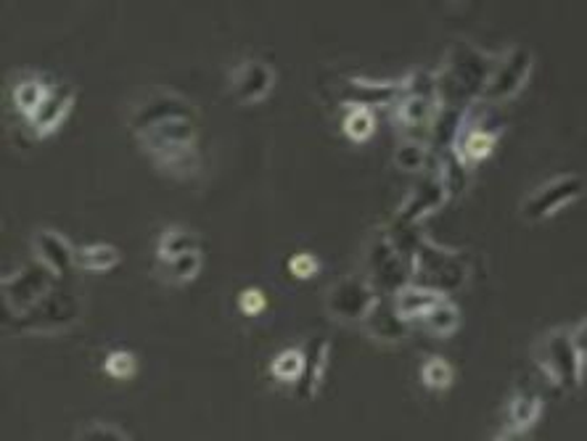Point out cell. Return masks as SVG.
I'll list each match as a JSON object with an SVG mask.
<instances>
[{
    "label": "cell",
    "mask_w": 587,
    "mask_h": 441,
    "mask_svg": "<svg viewBox=\"0 0 587 441\" xmlns=\"http://www.w3.org/2000/svg\"><path fill=\"white\" fill-rule=\"evenodd\" d=\"M572 342H575L579 357H583V363L587 365V317L572 328Z\"/></svg>",
    "instance_id": "cell-36"
},
{
    "label": "cell",
    "mask_w": 587,
    "mask_h": 441,
    "mask_svg": "<svg viewBox=\"0 0 587 441\" xmlns=\"http://www.w3.org/2000/svg\"><path fill=\"white\" fill-rule=\"evenodd\" d=\"M440 106L434 74L413 72L408 80H402V96L395 104V119L405 138H421L429 144L431 125Z\"/></svg>",
    "instance_id": "cell-4"
},
{
    "label": "cell",
    "mask_w": 587,
    "mask_h": 441,
    "mask_svg": "<svg viewBox=\"0 0 587 441\" xmlns=\"http://www.w3.org/2000/svg\"><path fill=\"white\" fill-rule=\"evenodd\" d=\"M72 104H74V87L72 85H51V91L45 93V98L40 101V106L30 114V117H27L32 133H35L38 138H43V135H51L59 125H62L66 114H70Z\"/></svg>",
    "instance_id": "cell-15"
},
{
    "label": "cell",
    "mask_w": 587,
    "mask_h": 441,
    "mask_svg": "<svg viewBox=\"0 0 587 441\" xmlns=\"http://www.w3.org/2000/svg\"><path fill=\"white\" fill-rule=\"evenodd\" d=\"M535 363L558 389L575 391L583 384L585 363L575 342H572V330L553 328L545 336H539V342L535 344Z\"/></svg>",
    "instance_id": "cell-5"
},
{
    "label": "cell",
    "mask_w": 587,
    "mask_h": 441,
    "mask_svg": "<svg viewBox=\"0 0 587 441\" xmlns=\"http://www.w3.org/2000/svg\"><path fill=\"white\" fill-rule=\"evenodd\" d=\"M302 351H305V368H302L300 381L294 386H296V397H300L302 402H307V399H313L315 393H318L323 378H326L328 355H331L328 338L326 336L310 338Z\"/></svg>",
    "instance_id": "cell-16"
},
{
    "label": "cell",
    "mask_w": 587,
    "mask_h": 441,
    "mask_svg": "<svg viewBox=\"0 0 587 441\" xmlns=\"http://www.w3.org/2000/svg\"><path fill=\"white\" fill-rule=\"evenodd\" d=\"M265 307H268V296L262 294L260 288H247L239 294V309L244 312V315L254 317L260 315V312H265Z\"/></svg>",
    "instance_id": "cell-34"
},
{
    "label": "cell",
    "mask_w": 587,
    "mask_h": 441,
    "mask_svg": "<svg viewBox=\"0 0 587 441\" xmlns=\"http://www.w3.org/2000/svg\"><path fill=\"white\" fill-rule=\"evenodd\" d=\"M539 416H543V399L537 393H514L509 407H505V433H501V437H522L537 423Z\"/></svg>",
    "instance_id": "cell-20"
},
{
    "label": "cell",
    "mask_w": 587,
    "mask_h": 441,
    "mask_svg": "<svg viewBox=\"0 0 587 441\" xmlns=\"http://www.w3.org/2000/svg\"><path fill=\"white\" fill-rule=\"evenodd\" d=\"M104 370L109 372L112 378H117V381H127V378H133L135 370H138V359H135L133 351L117 349L104 359Z\"/></svg>",
    "instance_id": "cell-32"
},
{
    "label": "cell",
    "mask_w": 587,
    "mask_h": 441,
    "mask_svg": "<svg viewBox=\"0 0 587 441\" xmlns=\"http://www.w3.org/2000/svg\"><path fill=\"white\" fill-rule=\"evenodd\" d=\"M119 262H123V254L109 243H91V246L74 249V267L87 270V273H106Z\"/></svg>",
    "instance_id": "cell-22"
},
{
    "label": "cell",
    "mask_w": 587,
    "mask_h": 441,
    "mask_svg": "<svg viewBox=\"0 0 587 441\" xmlns=\"http://www.w3.org/2000/svg\"><path fill=\"white\" fill-rule=\"evenodd\" d=\"M59 277L45 267L43 262L27 264V267L17 270V273L6 275L0 283V294H3L6 312L11 317L24 315L27 309H32L49 291L56 286Z\"/></svg>",
    "instance_id": "cell-8"
},
{
    "label": "cell",
    "mask_w": 587,
    "mask_h": 441,
    "mask_svg": "<svg viewBox=\"0 0 587 441\" xmlns=\"http://www.w3.org/2000/svg\"><path fill=\"white\" fill-rule=\"evenodd\" d=\"M302 368H305V351L286 349L273 359V365H270V372H273L275 381L296 384L302 376Z\"/></svg>",
    "instance_id": "cell-30"
},
{
    "label": "cell",
    "mask_w": 587,
    "mask_h": 441,
    "mask_svg": "<svg viewBox=\"0 0 587 441\" xmlns=\"http://www.w3.org/2000/svg\"><path fill=\"white\" fill-rule=\"evenodd\" d=\"M130 130L161 172L191 178L199 169L196 112L178 93L157 91L146 96L133 108Z\"/></svg>",
    "instance_id": "cell-1"
},
{
    "label": "cell",
    "mask_w": 587,
    "mask_h": 441,
    "mask_svg": "<svg viewBox=\"0 0 587 441\" xmlns=\"http://www.w3.org/2000/svg\"><path fill=\"white\" fill-rule=\"evenodd\" d=\"M161 264V277H165L167 283H172V286H186V283L196 281V275L201 273V251L193 249L188 251V254H180L175 256V260H167V262H159Z\"/></svg>",
    "instance_id": "cell-23"
},
{
    "label": "cell",
    "mask_w": 587,
    "mask_h": 441,
    "mask_svg": "<svg viewBox=\"0 0 587 441\" xmlns=\"http://www.w3.org/2000/svg\"><path fill=\"white\" fill-rule=\"evenodd\" d=\"M427 328L431 330L434 336H453L458 330V325H461V309L455 307L453 302H450L448 296L442 298L440 304H434L427 317L421 321Z\"/></svg>",
    "instance_id": "cell-25"
},
{
    "label": "cell",
    "mask_w": 587,
    "mask_h": 441,
    "mask_svg": "<svg viewBox=\"0 0 587 441\" xmlns=\"http://www.w3.org/2000/svg\"><path fill=\"white\" fill-rule=\"evenodd\" d=\"M532 64H535V56H532L526 45H514L505 56H497L495 70H492L488 87H484L479 101L482 104H503V101L518 96L526 80H530Z\"/></svg>",
    "instance_id": "cell-9"
},
{
    "label": "cell",
    "mask_w": 587,
    "mask_h": 441,
    "mask_svg": "<svg viewBox=\"0 0 587 441\" xmlns=\"http://www.w3.org/2000/svg\"><path fill=\"white\" fill-rule=\"evenodd\" d=\"M366 267L370 286L379 296H395L405 283H410V262L405 251L391 241L389 233L374 235L366 251Z\"/></svg>",
    "instance_id": "cell-7"
},
{
    "label": "cell",
    "mask_w": 587,
    "mask_h": 441,
    "mask_svg": "<svg viewBox=\"0 0 587 441\" xmlns=\"http://www.w3.org/2000/svg\"><path fill=\"white\" fill-rule=\"evenodd\" d=\"M495 64L497 56L479 51L469 40H458V43L450 45L448 56L440 64V72L434 74L440 104L463 108V112L474 106V101L482 98Z\"/></svg>",
    "instance_id": "cell-3"
},
{
    "label": "cell",
    "mask_w": 587,
    "mask_h": 441,
    "mask_svg": "<svg viewBox=\"0 0 587 441\" xmlns=\"http://www.w3.org/2000/svg\"><path fill=\"white\" fill-rule=\"evenodd\" d=\"M391 241L405 251L410 262V283L440 291V294H453L463 288L469 281V264L458 251H448L437 243H431L423 235L413 233V228H395Z\"/></svg>",
    "instance_id": "cell-2"
},
{
    "label": "cell",
    "mask_w": 587,
    "mask_h": 441,
    "mask_svg": "<svg viewBox=\"0 0 587 441\" xmlns=\"http://www.w3.org/2000/svg\"><path fill=\"white\" fill-rule=\"evenodd\" d=\"M318 270H321V264L313 254H296L289 260V273H292L294 277H300V281H307V277H313Z\"/></svg>",
    "instance_id": "cell-35"
},
{
    "label": "cell",
    "mask_w": 587,
    "mask_h": 441,
    "mask_svg": "<svg viewBox=\"0 0 587 441\" xmlns=\"http://www.w3.org/2000/svg\"><path fill=\"white\" fill-rule=\"evenodd\" d=\"M363 330L368 338L379 344H400L408 338V321L397 312L395 298H381L374 304V309L363 317Z\"/></svg>",
    "instance_id": "cell-14"
},
{
    "label": "cell",
    "mask_w": 587,
    "mask_h": 441,
    "mask_svg": "<svg viewBox=\"0 0 587 441\" xmlns=\"http://www.w3.org/2000/svg\"><path fill=\"white\" fill-rule=\"evenodd\" d=\"M395 161L405 172H421L429 161V144L421 138H402L395 151Z\"/></svg>",
    "instance_id": "cell-27"
},
{
    "label": "cell",
    "mask_w": 587,
    "mask_h": 441,
    "mask_svg": "<svg viewBox=\"0 0 587 441\" xmlns=\"http://www.w3.org/2000/svg\"><path fill=\"white\" fill-rule=\"evenodd\" d=\"M402 96V83H366V80H347L344 101L349 106H389Z\"/></svg>",
    "instance_id": "cell-19"
},
{
    "label": "cell",
    "mask_w": 587,
    "mask_h": 441,
    "mask_svg": "<svg viewBox=\"0 0 587 441\" xmlns=\"http://www.w3.org/2000/svg\"><path fill=\"white\" fill-rule=\"evenodd\" d=\"M35 251L38 260L43 262L59 281L70 275V270L74 267L72 243L66 241L62 233H56V230H40L35 235Z\"/></svg>",
    "instance_id": "cell-18"
},
{
    "label": "cell",
    "mask_w": 587,
    "mask_h": 441,
    "mask_svg": "<svg viewBox=\"0 0 587 441\" xmlns=\"http://www.w3.org/2000/svg\"><path fill=\"white\" fill-rule=\"evenodd\" d=\"M585 188H587L585 180L579 178L577 172L558 175V178L543 182V186H537L535 191L524 199L522 203L524 220L530 222L551 220V217H556L564 207H569L572 201H577L579 196L585 193Z\"/></svg>",
    "instance_id": "cell-10"
},
{
    "label": "cell",
    "mask_w": 587,
    "mask_h": 441,
    "mask_svg": "<svg viewBox=\"0 0 587 441\" xmlns=\"http://www.w3.org/2000/svg\"><path fill=\"white\" fill-rule=\"evenodd\" d=\"M379 302V291L370 286L368 277L347 275L328 288L326 309L339 323H363V317Z\"/></svg>",
    "instance_id": "cell-11"
},
{
    "label": "cell",
    "mask_w": 587,
    "mask_h": 441,
    "mask_svg": "<svg viewBox=\"0 0 587 441\" xmlns=\"http://www.w3.org/2000/svg\"><path fill=\"white\" fill-rule=\"evenodd\" d=\"M469 165H465V161L461 159V156H458L453 148H450V151H444L442 154V165H440V175H442V180H444V186H448V193H450V199H453V196L458 193H463V188H465V182H469Z\"/></svg>",
    "instance_id": "cell-28"
},
{
    "label": "cell",
    "mask_w": 587,
    "mask_h": 441,
    "mask_svg": "<svg viewBox=\"0 0 587 441\" xmlns=\"http://www.w3.org/2000/svg\"><path fill=\"white\" fill-rule=\"evenodd\" d=\"M77 321L80 298L74 296V291L62 288L59 283L40 298L35 307L13 317L17 330H24V334H59Z\"/></svg>",
    "instance_id": "cell-6"
},
{
    "label": "cell",
    "mask_w": 587,
    "mask_h": 441,
    "mask_svg": "<svg viewBox=\"0 0 587 441\" xmlns=\"http://www.w3.org/2000/svg\"><path fill=\"white\" fill-rule=\"evenodd\" d=\"M391 298H395V307L405 321L413 323V321H423V317L431 312V307L442 302L444 294H440V291H434V288L418 286V283H405V286Z\"/></svg>",
    "instance_id": "cell-21"
},
{
    "label": "cell",
    "mask_w": 587,
    "mask_h": 441,
    "mask_svg": "<svg viewBox=\"0 0 587 441\" xmlns=\"http://www.w3.org/2000/svg\"><path fill=\"white\" fill-rule=\"evenodd\" d=\"M77 439H85V441H98V439H112V441H127L130 439V433L117 429L114 423H104V420H96V423H87V429H83L77 433Z\"/></svg>",
    "instance_id": "cell-33"
},
{
    "label": "cell",
    "mask_w": 587,
    "mask_h": 441,
    "mask_svg": "<svg viewBox=\"0 0 587 441\" xmlns=\"http://www.w3.org/2000/svg\"><path fill=\"white\" fill-rule=\"evenodd\" d=\"M455 372L450 368L448 359L442 357H429L427 363H423L421 368V381L427 389H434V391H444L450 389V384H453Z\"/></svg>",
    "instance_id": "cell-31"
},
{
    "label": "cell",
    "mask_w": 587,
    "mask_h": 441,
    "mask_svg": "<svg viewBox=\"0 0 587 441\" xmlns=\"http://www.w3.org/2000/svg\"><path fill=\"white\" fill-rule=\"evenodd\" d=\"M199 249V239H196L193 230L188 228H167L165 233H161L159 239V249H157V260L159 262H167V260H175V256L180 254H188V251Z\"/></svg>",
    "instance_id": "cell-24"
},
{
    "label": "cell",
    "mask_w": 587,
    "mask_h": 441,
    "mask_svg": "<svg viewBox=\"0 0 587 441\" xmlns=\"http://www.w3.org/2000/svg\"><path fill=\"white\" fill-rule=\"evenodd\" d=\"M497 135H501V130H490V127L471 122L469 108H465L463 122H461V133H458L453 151L461 156L465 165L474 167L476 161L488 159V156L492 154V148H495V144H497Z\"/></svg>",
    "instance_id": "cell-17"
},
{
    "label": "cell",
    "mask_w": 587,
    "mask_h": 441,
    "mask_svg": "<svg viewBox=\"0 0 587 441\" xmlns=\"http://www.w3.org/2000/svg\"><path fill=\"white\" fill-rule=\"evenodd\" d=\"M342 127H344V133H347V138H353L355 144H360V140H368L370 135H374V130H376L374 108L349 106L347 114H344Z\"/></svg>",
    "instance_id": "cell-26"
},
{
    "label": "cell",
    "mask_w": 587,
    "mask_h": 441,
    "mask_svg": "<svg viewBox=\"0 0 587 441\" xmlns=\"http://www.w3.org/2000/svg\"><path fill=\"white\" fill-rule=\"evenodd\" d=\"M450 199L448 186H444L440 172L423 175L421 180L410 188V193L405 196L402 207L397 209L395 228H416L418 222L427 220L429 214L440 212V207Z\"/></svg>",
    "instance_id": "cell-12"
},
{
    "label": "cell",
    "mask_w": 587,
    "mask_h": 441,
    "mask_svg": "<svg viewBox=\"0 0 587 441\" xmlns=\"http://www.w3.org/2000/svg\"><path fill=\"white\" fill-rule=\"evenodd\" d=\"M49 91H51V85H45L40 77H27L13 87V104H17V108L24 114V117H30Z\"/></svg>",
    "instance_id": "cell-29"
},
{
    "label": "cell",
    "mask_w": 587,
    "mask_h": 441,
    "mask_svg": "<svg viewBox=\"0 0 587 441\" xmlns=\"http://www.w3.org/2000/svg\"><path fill=\"white\" fill-rule=\"evenodd\" d=\"M275 74L265 61L249 59L241 61L239 66L231 72V93L235 101L241 104H254V101L265 98L270 91H273Z\"/></svg>",
    "instance_id": "cell-13"
}]
</instances>
